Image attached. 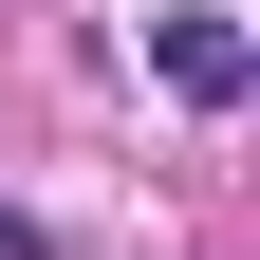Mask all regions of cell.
Returning <instances> with one entry per match:
<instances>
[{"mask_svg":"<svg viewBox=\"0 0 260 260\" xmlns=\"http://www.w3.org/2000/svg\"><path fill=\"white\" fill-rule=\"evenodd\" d=\"M0 260H56V242H38V223H19V205H0Z\"/></svg>","mask_w":260,"mask_h":260,"instance_id":"7a4b0ae2","label":"cell"},{"mask_svg":"<svg viewBox=\"0 0 260 260\" xmlns=\"http://www.w3.org/2000/svg\"><path fill=\"white\" fill-rule=\"evenodd\" d=\"M149 75H168L186 112H242L260 56H242V19H223V0H168V19H149Z\"/></svg>","mask_w":260,"mask_h":260,"instance_id":"6da1fadb","label":"cell"}]
</instances>
